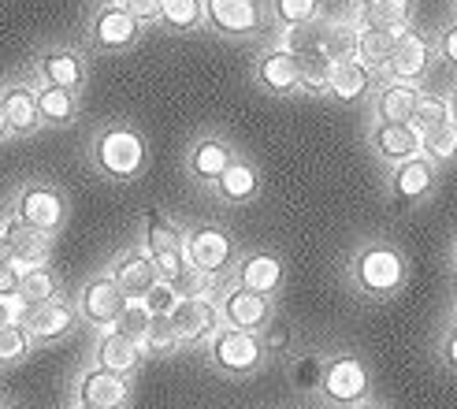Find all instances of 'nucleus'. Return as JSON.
<instances>
[{"instance_id":"nucleus-1","label":"nucleus","mask_w":457,"mask_h":409,"mask_svg":"<svg viewBox=\"0 0 457 409\" xmlns=\"http://www.w3.org/2000/svg\"><path fill=\"white\" fill-rule=\"evenodd\" d=\"M86 164L104 183H138L149 171V138L130 120H104L86 142Z\"/></svg>"},{"instance_id":"nucleus-2","label":"nucleus","mask_w":457,"mask_h":409,"mask_svg":"<svg viewBox=\"0 0 457 409\" xmlns=\"http://www.w3.org/2000/svg\"><path fill=\"white\" fill-rule=\"evenodd\" d=\"M346 283L361 302H395L409 283V257L391 238H369L350 254Z\"/></svg>"},{"instance_id":"nucleus-3","label":"nucleus","mask_w":457,"mask_h":409,"mask_svg":"<svg viewBox=\"0 0 457 409\" xmlns=\"http://www.w3.org/2000/svg\"><path fill=\"white\" fill-rule=\"evenodd\" d=\"M4 213L15 216L19 223L34 227V231L56 238L67 220H71V197H67V190L60 183H53V179L45 175H34L27 179V183H19L4 204Z\"/></svg>"},{"instance_id":"nucleus-4","label":"nucleus","mask_w":457,"mask_h":409,"mask_svg":"<svg viewBox=\"0 0 457 409\" xmlns=\"http://www.w3.org/2000/svg\"><path fill=\"white\" fill-rule=\"evenodd\" d=\"M182 249H187L190 268L204 283H212L216 290H223V283H231V268L242 254V246L235 242V235L227 231L223 223H190L187 238H182Z\"/></svg>"},{"instance_id":"nucleus-5","label":"nucleus","mask_w":457,"mask_h":409,"mask_svg":"<svg viewBox=\"0 0 457 409\" xmlns=\"http://www.w3.org/2000/svg\"><path fill=\"white\" fill-rule=\"evenodd\" d=\"M86 49L97 56H127L134 45L142 41V27L134 19L123 0H94V8L86 12Z\"/></svg>"},{"instance_id":"nucleus-6","label":"nucleus","mask_w":457,"mask_h":409,"mask_svg":"<svg viewBox=\"0 0 457 409\" xmlns=\"http://www.w3.org/2000/svg\"><path fill=\"white\" fill-rule=\"evenodd\" d=\"M209 369L220 372L223 380H249L268 365V354L261 346L257 331H242V328H216V335L201 346Z\"/></svg>"},{"instance_id":"nucleus-7","label":"nucleus","mask_w":457,"mask_h":409,"mask_svg":"<svg viewBox=\"0 0 457 409\" xmlns=\"http://www.w3.org/2000/svg\"><path fill=\"white\" fill-rule=\"evenodd\" d=\"M316 395L338 409H353L357 402H364L372 395V372L364 365V357L353 350L324 354V372H320Z\"/></svg>"},{"instance_id":"nucleus-8","label":"nucleus","mask_w":457,"mask_h":409,"mask_svg":"<svg viewBox=\"0 0 457 409\" xmlns=\"http://www.w3.org/2000/svg\"><path fill=\"white\" fill-rule=\"evenodd\" d=\"M204 30L223 41H257L268 38V8L264 0H201Z\"/></svg>"},{"instance_id":"nucleus-9","label":"nucleus","mask_w":457,"mask_h":409,"mask_svg":"<svg viewBox=\"0 0 457 409\" xmlns=\"http://www.w3.org/2000/svg\"><path fill=\"white\" fill-rule=\"evenodd\" d=\"M27 75L45 82V86H60V89H71V94H82L89 86V56L79 49V45L49 41L30 56Z\"/></svg>"},{"instance_id":"nucleus-10","label":"nucleus","mask_w":457,"mask_h":409,"mask_svg":"<svg viewBox=\"0 0 457 409\" xmlns=\"http://www.w3.org/2000/svg\"><path fill=\"white\" fill-rule=\"evenodd\" d=\"M436 71V41L420 27H405L395 38L391 60L383 67L379 82H405V86H424Z\"/></svg>"},{"instance_id":"nucleus-11","label":"nucleus","mask_w":457,"mask_h":409,"mask_svg":"<svg viewBox=\"0 0 457 409\" xmlns=\"http://www.w3.org/2000/svg\"><path fill=\"white\" fill-rule=\"evenodd\" d=\"M15 321L27 328V335L34 338V346H56L63 338H71L79 321V309L71 294H56V298L41 302V305H27V309H15Z\"/></svg>"},{"instance_id":"nucleus-12","label":"nucleus","mask_w":457,"mask_h":409,"mask_svg":"<svg viewBox=\"0 0 457 409\" xmlns=\"http://www.w3.org/2000/svg\"><path fill=\"white\" fill-rule=\"evenodd\" d=\"M238 156V146L227 138L223 130H201L190 138L187 156H182V171L197 190H212L216 179L223 175V168Z\"/></svg>"},{"instance_id":"nucleus-13","label":"nucleus","mask_w":457,"mask_h":409,"mask_svg":"<svg viewBox=\"0 0 457 409\" xmlns=\"http://www.w3.org/2000/svg\"><path fill=\"white\" fill-rule=\"evenodd\" d=\"M168 324L175 328L182 350H201L216 335V328H223V316L212 294H182L168 313Z\"/></svg>"},{"instance_id":"nucleus-14","label":"nucleus","mask_w":457,"mask_h":409,"mask_svg":"<svg viewBox=\"0 0 457 409\" xmlns=\"http://www.w3.org/2000/svg\"><path fill=\"white\" fill-rule=\"evenodd\" d=\"M134 398V380L116 376L89 361L86 369L71 380V405H89V409H127Z\"/></svg>"},{"instance_id":"nucleus-15","label":"nucleus","mask_w":457,"mask_h":409,"mask_svg":"<svg viewBox=\"0 0 457 409\" xmlns=\"http://www.w3.org/2000/svg\"><path fill=\"white\" fill-rule=\"evenodd\" d=\"M75 309H79V321L89 324L94 331H104V328H116L120 321V313H123V302H127V294L112 283V276L101 268L94 271L75 294Z\"/></svg>"},{"instance_id":"nucleus-16","label":"nucleus","mask_w":457,"mask_h":409,"mask_svg":"<svg viewBox=\"0 0 457 409\" xmlns=\"http://www.w3.org/2000/svg\"><path fill=\"white\" fill-rule=\"evenodd\" d=\"M436 187H439V168L424 161V156H409L386 175V194H391L398 209H420V204L436 197Z\"/></svg>"},{"instance_id":"nucleus-17","label":"nucleus","mask_w":457,"mask_h":409,"mask_svg":"<svg viewBox=\"0 0 457 409\" xmlns=\"http://www.w3.org/2000/svg\"><path fill=\"white\" fill-rule=\"evenodd\" d=\"M231 283L264 294V298H276L287 283V261L276 249H242L231 268Z\"/></svg>"},{"instance_id":"nucleus-18","label":"nucleus","mask_w":457,"mask_h":409,"mask_svg":"<svg viewBox=\"0 0 457 409\" xmlns=\"http://www.w3.org/2000/svg\"><path fill=\"white\" fill-rule=\"evenodd\" d=\"M253 82L257 89H264L268 97H298V86H302V63L298 56H290L279 45H264L253 60Z\"/></svg>"},{"instance_id":"nucleus-19","label":"nucleus","mask_w":457,"mask_h":409,"mask_svg":"<svg viewBox=\"0 0 457 409\" xmlns=\"http://www.w3.org/2000/svg\"><path fill=\"white\" fill-rule=\"evenodd\" d=\"M216 305L227 328H242V331H261L271 316H276V298H264L238 283H223V290L216 294Z\"/></svg>"},{"instance_id":"nucleus-20","label":"nucleus","mask_w":457,"mask_h":409,"mask_svg":"<svg viewBox=\"0 0 457 409\" xmlns=\"http://www.w3.org/2000/svg\"><path fill=\"white\" fill-rule=\"evenodd\" d=\"M264 190V175L261 168L249 161L245 153H238L231 164L223 168V175L216 179V187L209 190L220 204H227V209H242V204H253Z\"/></svg>"},{"instance_id":"nucleus-21","label":"nucleus","mask_w":457,"mask_h":409,"mask_svg":"<svg viewBox=\"0 0 457 409\" xmlns=\"http://www.w3.org/2000/svg\"><path fill=\"white\" fill-rule=\"evenodd\" d=\"M104 271L112 276V283L127 294V298H142V294L156 283V264L142 249V242H130V246L120 249V254H112Z\"/></svg>"},{"instance_id":"nucleus-22","label":"nucleus","mask_w":457,"mask_h":409,"mask_svg":"<svg viewBox=\"0 0 457 409\" xmlns=\"http://www.w3.org/2000/svg\"><path fill=\"white\" fill-rule=\"evenodd\" d=\"M0 101H4L8 112V127H12V138H34L41 127L37 116V97H34V79L30 75H15L0 82Z\"/></svg>"},{"instance_id":"nucleus-23","label":"nucleus","mask_w":457,"mask_h":409,"mask_svg":"<svg viewBox=\"0 0 457 409\" xmlns=\"http://www.w3.org/2000/svg\"><path fill=\"white\" fill-rule=\"evenodd\" d=\"M94 365L116 372V376L134 380V376L142 372V365H145V354L138 346V338H130L120 328H104L94 338Z\"/></svg>"},{"instance_id":"nucleus-24","label":"nucleus","mask_w":457,"mask_h":409,"mask_svg":"<svg viewBox=\"0 0 457 409\" xmlns=\"http://www.w3.org/2000/svg\"><path fill=\"white\" fill-rule=\"evenodd\" d=\"M369 146L386 168H395L409 156H420V130L413 123H395V120H372L369 127Z\"/></svg>"},{"instance_id":"nucleus-25","label":"nucleus","mask_w":457,"mask_h":409,"mask_svg":"<svg viewBox=\"0 0 457 409\" xmlns=\"http://www.w3.org/2000/svg\"><path fill=\"white\" fill-rule=\"evenodd\" d=\"M0 235H4V242L12 249V261L19 268H37V264L53 261V242L56 238L34 231V227H27V223H19L8 213H0Z\"/></svg>"},{"instance_id":"nucleus-26","label":"nucleus","mask_w":457,"mask_h":409,"mask_svg":"<svg viewBox=\"0 0 457 409\" xmlns=\"http://www.w3.org/2000/svg\"><path fill=\"white\" fill-rule=\"evenodd\" d=\"M372 89H376V75L361 60H353V56L331 60V67H328V97H335L342 104H353V101L369 97Z\"/></svg>"},{"instance_id":"nucleus-27","label":"nucleus","mask_w":457,"mask_h":409,"mask_svg":"<svg viewBox=\"0 0 457 409\" xmlns=\"http://www.w3.org/2000/svg\"><path fill=\"white\" fill-rule=\"evenodd\" d=\"M34 97H37V116L41 127L49 130H63V127H75L82 116V94H71V89H60V86H45L34 79Z\"/></svg>"},{"instance_id":"nucleus-28","label":"nucleus","mask_w":457,"mask_h":409,"mask_svg":"<svg viewBox=\"0 0 457 409\" xmlns=\"http://www.w3.org/2000/svg\"><path fill=\"white\" fill-rule=\"evenodd\" d=\"M182 238H187V227H182L175 216H168L164 209H145L142 213V249L149 257H160V254H175V249H182Z\"/></svg>"},{"instance_id":"nucleus-29","label":"nucleus","mask_w":457,"mask_h":409,"mask_svg":"<svg viewBox=\"0 0 457 409\" xmlns=\"http://www.w3.org/2000/svg\"><path fill=\"white\" fill-rule=\"evenodd\" d=\"M417 94H420V86H405V82H376V89L369 94L372 116H376V120L409 123V120H413Z\"/></svg>"},{"instance_id":"nucleus-30","label":"nucleus","mask_w":457,"mask_h":409,"mask_svg":"<svg viewBox=\"0 0 457 409\" xmlns=\"http://www.w3.org/2000/svg\"><path fill=\"white\" fill-rule=\"evenodd\" d=\"M395 38L398 30L383 27V22H372V27L357 30V41H353V60H361L369 71L376 75V82L383 79V67L391 60V49H395Z\"/></svg>"},{"instance_id":"nucleus-31","label":"nucleus","mask_w":457,"mask_h":409,"mask_svg":"<svg viewBox=\"0 0 457 409\" xmlns=\"http://www.w3.org/2000/svg\"><path fill=\"white\" fill-rule=\"evenodd\" d=\"M63 294V280L53 264H37V268H22V280H19V294H15V309H27V305H41Z\"/></svg>"},{"instance_id":"nucleus-32","label":"nucleus","mask_w":457,"mask_h":409,"mask_svg":"<svg viewBox=\"0 0 457 409\" xmlns=\"http://www.w3.org/2000/svg\"><path fill=\"white\" fill-rule=\"evenodd\" d=\"M417 130H420V156L424 161H431L439 171L457 161V127L450 120L428 123V127H417Z\"/></svg>"},{"instance_id":"nucleus-33","label":"nucleus","mask_w":457,"mask_h":409,"mask_svg":"<svg viewBox=\"0 0 457 409\" xmlns=\"http://www.w3.org/2000/svg\"><path fill=\"white\" fill-rule=\"evenodd\" d=\"M160 30L168 34H197L204 30V8L201 0H164L160 4Z\"/></svg>"},{"instance_id":"nucleus-34","label":"nucleus","mask_w":457,"mask_h":409,"mask_svg":"<svg viewBox=\"0 0 457 409\" xmlns=\"http://www.w3.org/2000/svg\"><path fill=\"white\" fill-rule=\"evenodd\" d=\"M268 27H305L324 15V0H268Z\"/></svg>"},{"instance_id":"nucleus-35","label":"nucleus","mask_w":457,"mask_h":409,"mask_svg":"<svg viewBox=\"0 0 457 409\" xmlns=\"http://www.w3.org/2000/svg\"><path fill=\"white\" fill-rule=\"evenodd\" d=\"M34 354H37L34 338L27 335V328H22L19 321H12V324L0 328V372L27 365V361H30Z\"/></svg>"},{"instance_id":"nucleus-36","label":"nucleus","mask_w":457,"mask_h":409,"mask_svg":"<svg viewBox=\"0 0 457 409\" xmlns=\"http://www.w3.org/2000/svg\"><path fill=\"white\" fill-rule=\"evenodd\" d=\"M138 346H142L145 361H149V357L168 361V357H179V354H182V343H179L175 328L168 324V316H153L149 328H145L142 338H138Z\"/></svg>"},{"instance_id":"nucleus-37","label":"nucleus","mask_w":457,"mask_h":409,"mask_svg":"<svg viewBox=\"0 0 457 409\" xmlns=\"http://www.w3.org/2000/svg\"><path fill=\"white\" fill-rule=\"evenodd\" d=\"M320 372H324V354L302 350V354H290V357H287V376H290V383H294V391L316 395Z\"/></svg>"},{"instance_id":"nucleus-38","label":"nucleus","mask_w":457,"mask_h":409,"mask_svg":"<svg viewBox=\"0 0 457 409\" xmlns=\"http://www.w3.org/2000/svg\"><path fill=\"white\" fill-rule=\"evenodd\" d=\"M257 335H261V346H264L268 361H271V357L287 361V357L294 354V328H290V321H283V316H271V321H268Z\"/></svg>"},{"instance_id":"nucleus-39","label":"nucleus","mask_w":457,"mask_h":409,"mask_svg":"<svg viewBox=\"0 0 457 409\" xmlns=\"http://www.w3.org/2000/svg\"><path fill=\"white\" fill-rule=\"evenodd\" d=\"M372 19L391 30H405V27H413V19H417V0H379L372 8Z\"/></svg>"},{"instance_id":"nucleus-40","label":"nucleus","mask_w":457,"mask_h":409,"mask_svg":"<svg viewBox=\"0 0 457 409\" xmlns=\"http://www.w3.org/2000/svg\"><path fill=\"white\" fill-rule=\"evenodd\" d=\"M446 120V94H436V89H424L417 94V104H413V127H428V123H439Z\"/></svg>"},{"instance_id":"nucleus-41","label":"nucleus","mask_w":457,"mask_h":409,"mask_svg":"<svg viewBox=\"0 0 457 409\" xmlns=\"http://www.w3.org/2000/svg\"><path fill=\"white\" fill-rule=\"evenodd\" d=\"M149 321H153V313L145 309V302H142V298H127V302H123V313H120V321H116V328L127 331L130 338H142V331L149 328Z\"/></svg>"},{"instance_id":"nucleus-42","label":"nucleus","mask_w":457,"mask_h":409,"mask_svg":"<svg viewBox=\"0 0 457 409\" xmlns=\"http://www.w3.org/2000/svg\"><path fill=\"white\" fill-rule=\"evenodd\" d=\"M431 41H436V60L446 67V71L457 75V19L439 27V34H431Z\"/></svg>"},{"instance_id":"nucleus-43","label":"nucleus","mask_w":457,"mask_h":409,"mask_svg":"<svg viewBox=\"0 0 457 409\" xmlns=\"http://www.w3.org/2000/svg\"><path fill=\"white\" fill-rule=\"evenodd\" d=\"M179 298H182V294H179L171 283H164V280H156V283L142 294V302H145V309H149L153 316H168V313L175 309Z\"/></svg>"},{"instance_id":"nucleus-44","label":"nucleus","mask_w":457,"mask_h":409,"mask_svg":"<svg viewBox=\"0 0 457 409\" xmlns=\"http://www.w3.org/2000/svg\"><path fill=\"white\" fill-rule=\"evenodd\" d=\"M160 4H164V0H123V8L138 19L142 30H149V27L160 22Z\"/></svg>"},{"instance_id":"nucleus-45","label":"nucleus","mask_w":457,"mask_h":409,"mask_svg":"<svg viewBox=\"0 0 457 409\" xmlns=\"http://www.w3.org/2000/svg\"><path fill=\"white\" fill-rule=\"evenodd\" d=\"M436 354H439V361H443L450 372H457V328H453V324L443 328L439 343H436Z\"/></svg>"},{"instance_id":"nucleus-46","label":"nucleus","mask_w":457,"mask_h":409,"mask_svg":"<svg viewBox=\"0 0 457 409\" xmlns=\"http://www.w3.org/2000/svg\"><path fill=\"white\" fill-rule=\"evenodd\" d=\"M19 280H22V268H19L15 261L0 264V298H4V302H15V294H19Z\"/></svg>"},{"instance_id":"nucleus-47","label":"nucleus","mask_w":457,"mask_h":409,"mask_svg":"<svg viewBox=\"0 0 457 409\" xmlns=\"http://www.w3.org/2000/svg\"><path fill=\"white\" fill-rule=\"evenodd\" d=\"M12 142V127H8V112H4V101H0V146Z\"/></svg>"},{"instance_id":"nucleus-48","label":"nucleus","mask_w":457,"mask_h":409,"mask_svg":"<svg viewBox=\"0 0 457 409\" xmlns=\"http://www.w3.org/2000/svg\"><path fill=\"white\" fill-rule=\"evenodd\" d=\"M446 120L457 127V86H453L450 94H446Z\"/></svg>"},{"instance_id":"nucleus-49","label":"nucleus","mask_w":457,"mask_h":409,"mask_svg":"<svg viewBox=\"0 0 457 409\" xmlns=\"http://www.w3.org/2000/svg\"><path fill=\"white\" fill-rule=\"evenodd\" d=\"M12 321H15V302H4V298H0V328L12 324Z\"/></svg>"},{"instance_id":"nucleus-50","label":"nucleus","mask_w":457,"mask_h":409,"mask_svg":"<svg viewBox=\"0 0 457 409\" xmlns=\"http://www.w3.org/2000/svg\"><path fill=\"white\" fill-rule=\"evenodd\" d=\"M353 409H391L386 402H376V398H364V402H357Z\"/></svg>"},{"instance_id":"nucleus-51","label":"nucleus","mask_w":457,"mask_h":409,"mask_svg":"<svg viewBox=\"0 0 457 409\" xmlns=\"http://www.w3.org/2000/svg\"><path fill=\"white\" fill-rule=\"evenodd\" d=\"M450 276L457 280V238H453V246H450Z\"/></svg>"},{"instance_id":"nucleus-52","label":"nucleus","mask_w":457,"mask_h":409,"mask_svg":"<svg viewBox=\"0 0 457 409\" xmlns=\"http://www.w3.org/2000/svg\"><path fill=\"white\" fill-rule=\"evenodd\" d=\"M8 261H12V249H8L4 235H0V264H8Z\"/></svg>"},{"instance_id":"nucleus-53","label":"nucleus","mask_w":457,"mask_h":409,"mask_svg":"<svg viewBox=\"0 0 457 409\" xmlns=\"http://www.w3.org/2000/svg\"><path fill=\"white\" fill-rule=\"evenodd\" d=\"M446 324H453V328H457V298H453V305H450V321H446Z\"/></svg>"},{"instance_id":"nucleus-54","label":"nucleus","mask_w":457,"mask_h":409,"mask_svg":"<svg viewBox=\"0 0 457 409\" xmlns=\"http://www.w3.org/2000/svg\"><path fill=\"white\" fill-rule=\"evenodd\" d=\"M0 409H15V402H12L8 395H0Z\"/></svg>"},{"instance_id":"nucleus-55","label":"nucleus","mask_w":457,"mask_h":409,"mask_svg":"<svg viewBox=\"0 0 457 409\" xmlns=\"http://www.w3.org/2000/svg\"><path fill=\"white\" fill-rule=\"evenodd\" d=\"M361 4H369V8H376V4H379V0H361Z\"/></svg>"},{"instance_id":"nucleus-56","label":"nucleus","mask_w":457,"mask_h":409,"mask_svg":"<svg viewBox=\"0 0 457 409\" xmlns=\"http://www.w3.org/2000/svg\"><path fill=\"white\" fill-rule=\"evenodd\" d=\"M450 12H453V19H457V0H450Z\"/></svg>"},{"instance_id":"nucleus-57","label":"nucleus","mask_w":457,"mask_h":409,"mask_svg":"<svg viewBox=\"0 0 457 409\" xmlns=\"http://www.w3.org/2000/svg\"><path fill=\"white\" fill-rule=\"evenodd\" d=\"M71 409H89V405H71Z\"/></svg>"}]
</instances>
